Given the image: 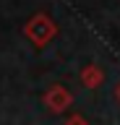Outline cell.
Returning <instances> with one entry per match:
<instances>
[{"label": "cell", "instance_id": "6da1fadb", "mask_svg": "<svg viewBox=\"0 0 120 125\" xmlns=\"http://www.w3.org/2000/svg\"><path fill=\"white\" fill-rule=\"evenodd\" d=\"M52 34H55V23L50 21L47 16H42V13H39V16H34L32 21L26 23V37L32 39V42H34L37 47L47 44Z\"/></svg>", "mask_w": 120, "mask_h": 125}, {"label": "cell", "instance_id": "7a4b0ae2", "mask_svg": "<svg viewBox=\"0 0 120 125\" xmlns=\"http://www.w3.org/2000/svg\"><path fill=\"white\" fill-rule=\"evenodd\" d=\"M44 102H47V107L52 109V112H63V109L71 104V94L65 91L63 86H55V89H50V91L44 94Z\"/></svg>", "mask_w": 120, "mask_h": 125}, {"label": "cell", "instance_id": "3957f363", "mask_svg": "<svg viewBox=\"0 0 120 125\" xmlns=\"http://www.w3.org/2000/svg\"><path fill=\"white\" fill-rule=\"evenodd\" d=\"M81 78H84V86L97 89V86L102 83V70H99V68H86L84 73H81Z\"/></svg>", "mask_w": 120, "mask_h": 125}, {"label": "cell", "instance_id": "277c9868", "mask_svg": "<svg viewBox=\"0 0 120 125\" xmlns=\"http://www.w3.org/2000/svg\"><path fill=\"white\" fill-rule=\"evenodd\" d=\"M65 125H86V120H84L81 115H73V117H71V120H68Z\"/></svg>", "mask_w": 120, "mask_h": 125}, {"label": "cell", "instance_id": "5b68a950", "mask_svg": "<svg viewBox=\"0 0 120 125\" xmlns=\"http://www.w3.org/2000/svg\"><path fill=\"white\" fill-rule=\"evenodd\" d=\"M115 94H118V102H120V86H118V91H115Z\"/></svg>", "mask_w": 120, "mask_h": 125}]
</instances>
